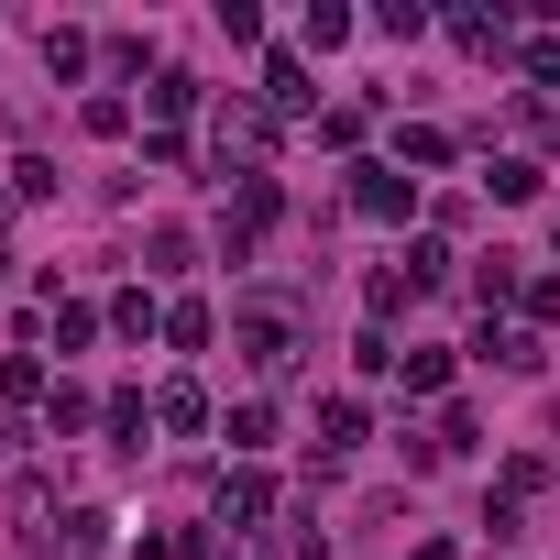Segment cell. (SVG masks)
I'll list each match as a JSON object with an SVG mask.
<instances>
[{
    "label": "cell",
    "mask_w": 560,
    "mask_h": 560,
    "mask_svg": "<svg viewBox=\"0 0 560 560\" xmlns=\"http://www.w3.org/2000/svg\"><path fill=\"white\" fill-rule=\"evenodd\" d=\"M264 505H275L264 472H231V483H220V516H264Z\"/></svg>",
    "instance_id": "obj_10"
},
{
    "label": "cell",
    "mask_w": 560,
    "mask_h": 560,
    "mask_svg": "<svg viewBox=\"0 0 560 560\" xmlns=\"http://www.w3.org/2000/svg\"><path fill=\"white\" fill-rule=\"evenodd\" d=\"M0 396H12V407H34V396H45V374H34V352H12V363H0Z\"/></svg>",
    "instance_id": "obj_14"
},
{
    "label": "cell",
    "mask_w": 560,
    "mask_h": 560,
    "mask_svg": "<svg viewBox=\"0 0 560 560\" xmlns=\"http://www.w3.org/2000/svg\"><path fill=\"white\" fill-rule=\"evenodd\" d=\"M451 385V352H407V396H440Z\"/></svg>",
    "instance_id": "obj_16"
},
{
    "label": "cell",
    "mask_w": 560,
    "mask_h": 560,
    "mask_svg": "<svg viewBox=\"0 0 560 560\" xmlns=\"http://www.w3.org/2000/svg\"><path fill=\"white\" fill-rule=\"evenodd\" d=\"M363 308H374V319H396V308H407V264H385V275H374V287H363Z\"/></svg>",
    "instance_id": "obj_13"
},
{
    "label": "cell",
    "mask_w": 560,
    "mask_h": 560,
    "mask_svg": "<svg viewBox=\"0 0 560 560\" xmlns=\"http://www.w3.org/2000/svg\"><path fill=\"white\" fill-rule=\"evenodd\" d=\"M45 429H56V440H78V429H89V396H78V385H56V396H45Z\"/></svg>",
    "instance_id": "obj_12"
},
{
    "label": "cell",
    "mask_w": 560,
    "mask_h": 560,
    "mask_svg": "<svg viewBox=\"0 0 560 560\" xmlns=\"http://www.w3.org/2000/svg\"><path fill=\"white\" fill-rule=\"evenodd\" d=\"M242 352L264 374H287L298 363V298H242Z\"/></svg>",
    "instance_id": "obj_1"
},
{
    "label": "cell",
    "mask_w": 560,
    "mask_h": 560,
    "mask_svg": "<svg viewBox=\"0 0 560 560\" xmlns=\"http://www.w3.org/2000/svg\"><path fill=\"white\" fill-rule=\"evenodd\" d=\"M154 418H165V429H209V396H198V385H165Z\"/></svg>",
    "instance_id": "obj_8"
},
{
    "label": "cell",
    "mask_w": 560,
    "mask_h": 560,
    "mask_svg": "<svg viewBox=\"0 0 560 560\" xmlns=\"http://www.w3.org/2000/svg\"><path fill=\"white\" fill-rule=\"evenodd\" d=\"M352 440H363V396H330L319 407V451H352Z\"/></svg>",
    "instance_id": "obj_6"
},
{
    "label": "cell",
    "mask_w": 560,
    "mask_h": 560,
    "mask_svg": "<svg viewBox=\"0 0 560 560\" xmlns=\"http://www.w3.org/2000/svg\"><path fill=\"white\" fill-rule=\"evenodd\" d=\"M483 187H494V198H505V209H527V198H538V165H527V154H505V165H494V176H483Z\"/></svg>",
    "instance_id": "obj_7"
},
{
    "label": "cell",
    "mask_w": 560,
    "mask_h": 560,
    "mask_svg": "<svg viewBox=\"0 0 560 560\" xmlns=\"http://www.w3.org/2000/svg\"><path fill=\"white\" fill-rule=\"evenodd\" d=\"M12 451H23V429H12V418H0V462H12Z\"/></svg>",
    "instance_id": "obj_19"
},
{
    "label": "cell",
    "mask_w": 560,
    "mask_h": 560,
    "mask_svg": "<svg viewBox=\"0 0 560 560\" xmlns=\"http://www.w3.org/2000/svg\"><path fill=\"white\" fill-rule=\"evenodd\" d=\"M527 78H538V89H560V45H549V34L527 45Z\"/></svg>",
    "instance_id": "obj_18"
},
{
    "label": "cell",
    "mask_w": 560,
    "mask_h": 560,
    "mask_svg": "<svg viewBox=\"0 0 560 560\" xmlns=\"http://www.w3.org/2000/svg\"><path fill=\"white\" fill-rule=\"evenodd\" d=\"M396 154H407V165H451V132H429V121H418V132H396Z\"/></svg>",
    "instance_id": "obj_15"
},
{
    "label": "cell",
    "mask_w": 560,
    "mask_h": 560,
    "mask_svg": "<svg viewBox=\"0 0 560 560\" xmlns=\"http://www.w3.org/2000/svg\"><path fill=\"white\" fill-rule=\"evenodd\" d=\"M264 440H275V407L242 396V407H231V451H264Z\"/></svg>",
    "instance_id": "obj_9"
},
{
    "label": "cell",
    "mask_w": 560,
    "mask_h": 560,
    "mask_svg": "<svg viewBox=\"0 0 560 560\" xmlns=\"http://www.w3.org/2000/svg\"><path fill=\"white\" fill-rule=\"evenodd\" d=\"M264 100H275V110H308L319 89H308V67H298V56H275V67H264Z\"/></svg>",
    "instance_id": "obj_4"
},
{
    "label": "cell",
    "mask_w": 560,
    "mask_h": 560,
    "mask_svg": "<svg viewBox=\"0 0 560 560\" xmlns=\"http://www.w3.org/2000/svg\"><path fill=\"white\" fill-rule=\"evenodd\" d=\"M516 298H527V319H560V275H527Z\"/></svg>",
    "instance_id": "obj_17"
},
{
    "label": "cell",
    "mask_w": 560,
    "mask_h": 560,
    "mask_svg": "<svg viewBox=\"0 0 560 560\" xmlns=\"http://www.w3.org/2000/svg\"><path fill=\"white\" fill-rule=\"evenodd\" d=\"M165 341H176V352H198V341H209V308H198V298H176V308H165Z\"/></svg>",
    "instance_id": "obj_11"
},
{
    "label": "cell",
    "mask_w": 560,
    "mask_h": 560,
    "mask_svg": "<svg viewBox=\"0 0 560 560\" xmlns=\"http://www.w3.org/2000/svg\"><path fill=\"white\" fill-rule=\"evenodd\" d=\"M352 209H363V220H407V209H418L407 165H352Z\"/></svg>",
    "instance_id": "obj_2"
},
{
    "label": "cell",
    "mask_w": 560,
    "mask_h": 560,
    "mask_svg": "<svg viewBox=\"0 0 560 560\" xmlns=\"http://www.w3.org/2000/svg\"><path fill=\"white\" fill-rule=\"evenodd\" d=\"M143 100H154V121H187V110H198V78H187V67H165Z\"/></svg>",
    "instance_id": "obj_5"
},
{
    "label": "cell",
    "mask_w": 560,
    "mask_h": 560,
    "mask_svg": "<svg viewBox=\"0 0 560 560\" xmlns=\"http://www.w3.org/2000/svg\"><path fill=\"white\" fill-rule=\"evenodd\" d=\"M472 352H483V363H505V374H538V330H483Z\"/></svg>",
    "instance_id": "obj_3"
}]
</instances>
